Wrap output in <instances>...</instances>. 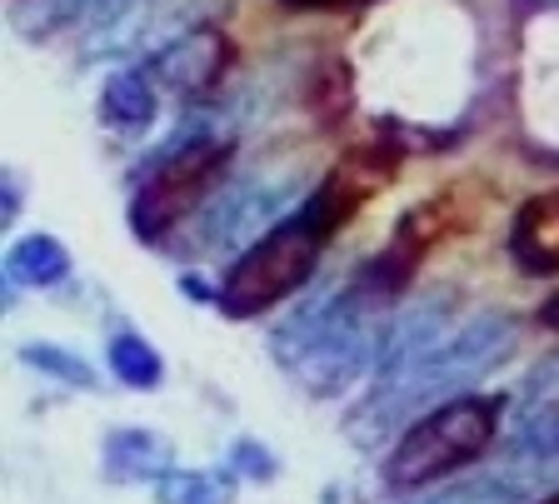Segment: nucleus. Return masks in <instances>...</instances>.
Masks as SVG:
<instances>
[{
	"mask_svg": "<svg viewBox=\"0 0 559 504\" xmlns=\"http://www.w3.org/2000/svg\"><path fill=\"white\" fill-rule=\"evenodd\" d=\"M155 500L160 504H230L235 480L221 469H170L155 480Z\"/></svg>",
	"mask_w": 559,
	"mask_h": 504,
	"instance_id": "4468645a",
	"label": "nucleus"
},
{
	"mask_svg": "<svg viewBox=\"0 0 559 504\" xmlns=\"http://www.w3.org/2000/svg\"><path fill=\"white\" fill-rule=\"evenodd\" d=\"M25 364H35V370H46V375H56V380H66V385H81V389H91L95 385V370L81 360V355H70V350H60V345H25Z\"/></svg>",
	"mask_w": 559,
	"mask_h": 504,
	"instance_id": "f3484780",
	"label": "nucleus"
},
{
	"mask_svg": "<svg viewBox=\"0 0 559 504\" xmlns=\"http://www.w3.org/2000/svg\"><path fill=\"white\" fill-rule=\"evenodd\" d=\"M495 420H500L495 399H450L435 415H419L400 434L395 455L384 459V484L390 490H425L454 469H465L495 440Z\"/></svg>",
	"mask_w": 559,
	"mask_h": 504,
	"instance_id": "7ed1b4c3",
	"label": "nucleus"
},
{
	"mask_svg": "<svg viewBox=\"0 0 559 504\" xmlns=\"http://www.w3.org/2000/svg\"><path fill=\"white\" fill-rule=\"evenodd\" d=\"M230 469H235V480H240V475H250V480H270V475H275V459H270L255 440H235Z\"/></svg>",
	"mask_w": 559,
	"mask_h": 504,
	"instance_id": "a211bd4d",
	"label": "nucleus"
},
{
	"mask_svg": "<svg viewBox=\"0 0 559 504\" xmlns=\"http://www.w3.org/2000/svg\"><path fill=\"white\" fill-rule=\"evenodd\" d=\"M320 245H325V235L314 230L305 211L295 215V220L275 225L270 235H260L255 245L230 265V275H225V285H221L225 315H260V310H270L275 300L295 295L310 280L314 260H320Z\"/></svg>",
	"mask_w": 559,
	"mask_h": 504,
	"instance_id": "20e7f679",
	"label": "nucleus"
},
{
	"mask_svg": "<svg viewBox=\"0 0 559 504\" xmlns=\"http://www.w3.org/2000/svg\"><path fill=\"white\" fill-rule=\"evenodd\" d=\"M539 315H545V325H549V329H559V290L545 300V310H539Z\"/></svg>",
	"mask_w": 559,
	"mask_h": 504,
	"instance_id": "6ab92c4d",
	"label": "nucleus"
},
{
	"mask_svg": "<svg viewBox=\"0 0 559 504\" xmlns=\"http://www.w3.org/2000/svg\"><path fill=\"white\" fill-rule=\"evenodd\" d=\"M520 449L535 459H559V355H549L535 375L524 380V395L514 405Z\"/></svg>",
	"mask_w": 559,
	"mask_h": 504,
	"instance_id": "6e6552de",
	"label": "nucleus"
},
{
	"mask_svg": "<svg viewBox=\"0 0 559 504\" xmlns=\"http://www.w3.org/2000/svg\"><path fill=\"white\" fill-rule=\"evenodd\" d=\"M145 71H151V81L170 85V91H205V85H215L225 71V46L215 36L170 40Z\"/></svg>",
	"mask_w": 559,
	"mask_h": 504,
	"instance_id": "9d476101",
	"label": "nucleus"
},
{
	"mask_svg": "<svg viewBox=\"0 0 559 504\" xmlns=\"http://www.w3.org/2000/svg\"><path fill=\"white\" fill-rule=\"evenodd\" d=\"M395 176H400V155L395 151H380V145L355 151L335 165V176L320 185V195L305 205V215H310V225L320 235H335L340 225H345L349 215L360 211L365 200L384 185V180H395Z\"/></svg>",
	"mask_w": 559,
	"mask_h": 504,
	"instance_id": "0eeeda50",
	"label": "nucleus"
},
{
	"mask_svg": "<svg viewBox=\"0 0 559 504\" xmlns=\"http://www.w3.org/2000/svg\"><path fill=\"white\" fill-rule=\"evenodd\" d=\"M105 469L120 484L160 480V475H170V445L151 430H116L105 440Z\"/></svg>",
	"mask_w": 559,
	"mask_h": 504,
	"instance_id": "9b49d317",
	"label": "nucleus"
},
{
	"mask_svg": "<svg viewBox=\"0 0 559 504\" xmlns=\"http://www.w3.org/2000/svg\"><path fill=\"white\" fill-rule=\"evenodd\" d=\"M110 370H116V380H126L130 389H155L165 380L160 355L140 340V335H116V340H110Z\"/></svg>",
	"mask_w": 559,
	"mask_h": 504,
	"instance_id": "dca6fc26",
	"label": "nucleus"
},
{
	"mask_svg": "<svg viewBox=\"0 0 559 504\" xmlns=\"http://www.w3.org/2000/svg\"><path fill=\"white\" fill-rule=\"evenodd\" d=\"M409 504H524V484H514L510 475H479V480H460L435 494H419Z\"/></svg>",
	"mask_w": 559,
	"mask_h": 504,
	"instance_id": "2eb2a0df",
	"label": "nucleus"
},
{
	"mask_svg": "<svg viewBox=\"0 0 559 504\" xmlns=\"http://www.w3.org/2000/svg\"><path fill=\"white\" fill-rule=\"evenodd\" d=\"M5 271H11V280L25 285H60L70 275V255L56 235H25L5 260Z\"/></svg>",
	"mask_w": 559,
	"mask_h": 504,
	"instance_id": "ddd939ff",
	"label": "nucleus"
},
{
	"mask_svg": "<svg viewBox=\"0 0 559 504\" xmlns=\"http://www.w3.org/2000/svg\"><path fill=\"white\" fill-rule=\"evenodd\" d=\"M390 300L395 295H384L365 275H355V285L345 290H320L270 335V355L310 395H335L355 375L380 364L384 340L395 329Z\"/></svg>",
	"mask_w": 559,
	"mask_h": 504,
	"instance_id": "f257e3e1",
	"label": "nucleus"
},
{
	"mask_svg": "<svg viewBox=\"0 0 559 504\" xmlns=\"http://www.w3.org/2000/svg\"><path fill=\"white\" fill-rule=\"evenodd\" d=\"M180 290H186L190 300H210V290H205V285L195 280V275H186V280H180Z\"/></svg>",
	"mask_w": 559,
	"mask_h": 504,
	"instance_id": "aec40b11",
	"label": "nucleus"
},
{
	"mask_svg": "<svg viewBox=\"0 0 559 504\" xmlns=\"http://www.w3.org/2000/svg\"><path fill=\"white\" fill-rule=\"evenodd\" d=\"M514 255L524 271L535 275H559V190L530 195L514 215Z\"/></svg>",
	"mask_w": 559,
	"mask_h": 504,
	"instance_id": "1a4fd4ad",
	"label": "nucleus"
},
{
	"mask_svg": "<svg viewBox=\"0 0 559 504\" xmlns=\"http://www.w3.org/2000/svg\"><path fill=\"white\" fill-rule=\"evenodd\" d=\"M510 345H514L510 320H500V315L469 320L465 329L444 335V340L430 345L425 355H415V360L374 375L370 399H365L360 415L349 420V430L380 440V434H390L395 424H405L409 415H419V410L435 415L440 399L465 395L479 375H489V370L510 355Z\"/></svg>",
	"mask_w": 559,
	"mask_h": 504,
	"instance_id": "f03ea898",
	"label": "nucleus"
},
{
	"mask_svg": "<svg viewBox=\"0 0 559 504\" xmlns=\"http://www.w3.org/2000/svg\"><path fill=\"white\" fill-rule=\"evenodd\" d=\"M15 205H21V200H15V180L5 176V220H11V215H15Z\"/></svg>",
	"mask_w": 559,
	"mask_h": 504,
	"instance_id": "412c9836",
	"label": "nucleus"
},
{
	"mask_svg": "<svg viewBox=\"0 0 559 504\" xmlns=\"http://www.w3.org/2000/svg\"><path fill=\"white\" fill-rule=\"evenodd\" d=\"M105 120L120 130H140L155 120V81L151 71H116L105 85Z\"/></svg>",
	"mask_w": 559,
	"mask_h": 504,
	"instance_id": "f8f14e48",
	"label": "nucleus"
},
{
	"mask_svg": "<svg viewBox=\"0 0 559 504\" xmlns=\"http://www.w3.org/2000/svg\"><path fill=\"white\" fill-rule=\"evenodd\" d=\"M225 160H230V145L225 141H200V145H186V151L151 160L155 176L145 180V190L130 205V225L145 240H155V235H165L170 225L186 220V215H195V205L210 195V185L225 176Z\"/></svg>",
	"mask_w": 559,
	"mask_h": 504,
	"instance_id": "39448f33",
	"label": "nucleus"
},
{
	"mask_svg": "<svg viewBox=\"0 0 559 504\" xmlns=\"http://www.w3.org/2000/svg\"><path fill=\"white\" fill-rule=\"evenodd\" d=\"M549 504H559V500H549Z\"/></svg>",
	"mask_w": 559,
	"mask_h": 504,
	"instance_id": "4be33fe9",
	"label": "nucleus"
},
{
	"mask_svg": "<svg viewBox=\"0 0 559 504\" xmlns=\"http://www.w3.org/2000/svg\"><path fill=\"white\" fill-rule=\"evenodd\" d=\"M295 200L290 180H240L235 190L215 195L210 205H200L195 230H190V250L195 255H230L235 245H245L250 235H270L265 225L275 220L285 205Z\"/></svg>",
	"mask_w": 559,
	"mask_h": 504,
	"instance_id": "423d86ee",
	"label": "nucleus"
}]
</instances>
